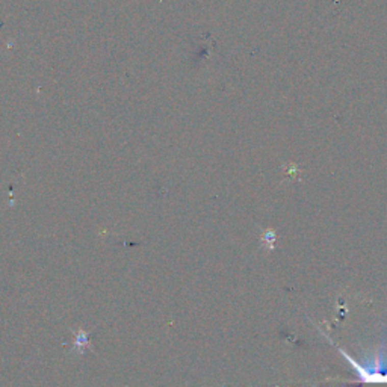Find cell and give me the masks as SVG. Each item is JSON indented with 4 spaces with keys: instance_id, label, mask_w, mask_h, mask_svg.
Instances as JSON below:
<instances>
[{
    "instance_id": "1",
    "label": "cell",
    "mask_w": 387,
    "mask_h": 387,
    "mask_svg": "<svg viewBox=\"0 0 387 387\" xmlns=\"http://www.w3.org/2000/svg\"><path fill=\"white\" fill-rule=\"evenodd\" d=\"M88 334H86V331L84 330H79L78 333H76V338H74V349L78 351V352H84V349L88 348Z\"/></svg>"
}]
</instances>
